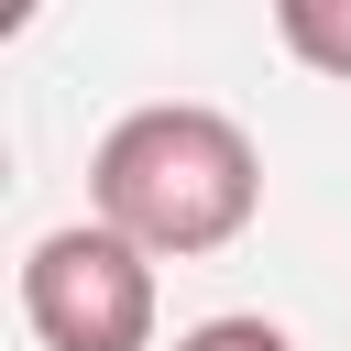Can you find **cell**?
<instances>
[{
	"mask_svg": "<svg viewBox=\"0 0 351 351\" xmlns=\"http://www.w3.org/2000/svg\"><path fill=\"white\" fill-rule=\"evenodd\" d=\"M22 318L44 351H154V252L110 219H66L22 252Z\"/></svg>",
	"mask_w": 351,
	"mask_h": 351,
	"instance_id": "obj_2",
	"label": "cell"
},
{
	"mask_svg": "<svg viewBox=\"0 0 351 351\" xmlns=\"http://www.w3.org/2000/svg\"><path fill=\"white\" fill-rule=\"evenodd\" d=\"M176 351H296L274 318H252V307H230V318H197V329H176Z\"/></svg>",
	"mask_w": 351,
	"mask_h": 351,
	"instance_id": "obj_4",
	"label": "cell"
},
{
	"mask_svg": "<svg viewBox=\"0 0 351 351\" xmlns=\"http://www.w3.org/2000/svg\"><path fill=\"white\" fill-rule=\"evenodd\" d=\"M88 208L154 252V263H197V252H230L263 208V154L230 110L208 99H154V110H121L88 154Z\"/></svg>",
	"mask_w": 351,
	"mask_h": 351,
	"instance_id": "obj_1",
	"label": "cell"
},
{
	"mask_svg": "<svg viewBox=\"0 0 351 351\" xmlns=\"http://www.w3.org/2000/svg\"><path fill=\"white\" fill-rule=\"evenodd\" d=\"M274 33H285L296 66H318V77L351 88V0H274Z\"/></svg>",
	"mask_w": 351,
	"mask_h": 351,
	"instance_id": "obj_3",
	"label": "cell"
}]
</instances>
